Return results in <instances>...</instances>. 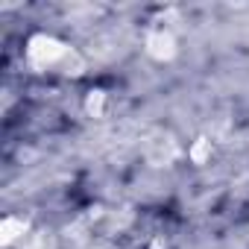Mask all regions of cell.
<instances>
[{
	"instance_id": "6da1fadb",
	"label": "cell",
	"mask_w": 249,
	"mask_h": 249,
	"mask_svg": "<svg viewBox=\"0 0 249 249\" xmlns=\"http://www.w3.org/2000/svg\"><path fill=\"white\" fill-rule=\"evenodd\" d=\"M27 59L38 71H62V73H73V76H79L85 71L82 56L62 38L47 36V33H36L27 41Z\"/></svg>"
},
{
	"instance_id": "7a4b0ae2",
	"label": "cell",
	"mask_w": 249,
	"mask_h": 249,
	"mask_svg": "<svg viewBox=\"0 0 249 249\" xmlns=\"http://www.w3.org/2000/svg\"><path fill=\"white\" fill-rule=\"evenodd\" d=\"M147 53L153 59H159V62H170L176 56V36L170 30H164V27L153 30L147 36Z\"/></svg>"
},
{
	"instance_id": "3957f363",
	"label": "cell",
	"mask_w": 249,
	"mask_h": 249,
	"mask_svg": "<svg viewBox=\"0 0 249 249\" xmlns=\"http://www.w3.org/2000/svg\"><path fill=\"white\" fill-rule=\"evenodd\" d=\"M27 229H30V223H27L24 217H15V214H9V217L3 220V243H6V246H12V243L24 240Z\"/></svg>"
},
{
	"instance_id": "277c9868",
	"label": "cell",
	"mask_w": 249,
	"mask_h": 249,
	"mask_svg": "<svg viewBox=\"0 0 249 249\" xmlns=\"http://www.w3.org/2000/svg\"><path fill=\"white\" fill-rule=\"evenodd\" d=\"M205 147H208V144H205V138H199V144L194 147V153H191V156H194L196 161H202V156H205Z\"/></svg>"
},
{
	"instance_id": "5b68a950",
	"label": "cell",
	"mask_w": 249,
	"mask_h": 249,
	"mask_svg": "<svg viewBox=\"0 0 249 249\" xmlns=\"http://www.w3.org/2000/svg\"><path fill=\"white\" fill-rule=\"evenodd\" d=\"M24 249H41V243H36V240H33V243H27Z\"/></svg>"
}]
</instances>
